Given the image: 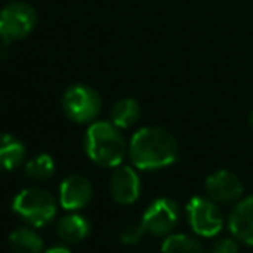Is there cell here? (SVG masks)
I'll return each instance as SVG.
<instances>
[{
  "instance_id": "cell-1",
  "label": "cell",
  "mask_w": 253,
  "mask_h": 253,
  "mask_svg": "<svg viewBox=\"0 0 253 253\" xmlns=\"http://www.w3.org/2000/svg\"><path fill=\"white\" fill-rule=\"evenodd\" d=\"M128 155L137 169L156 170L172 165L177 160L179 148L170 132L160 126H146L132 135Z\"/></svg>"
},
{
  "instance_id": "cell-2",
  "label": "cell",
  "mask_w": 253,
  "mask_h": 253,
  "mask_svg": "<svg viewBox=\"0 0 253 253\" xmlns=\"http://www.w3.org/2000/svg\"><path fill=\"white\" fill-rule=\"evenodd\" d=\"M85 151L101 167H120L126 153V144L118 126L109 122H95L85 134Z\"/></svg>"
},
{
  "instance_id": "cell-3",
  "label": "cell",
  "mask_w": 253,
  "mask_h": 253,
  "mask_svg": "<svg viewBox=\"0 0 253 253\" xmlns=\"http://www.w3.org/2000/svg\"><path fill=\"white\" fill-rule=\"evenodd\" d=\"M12 210L30 225L42 227L56 217L57 207L49 191L40 187H28L16 194L12 201Z\"/></svg>"
},
{
  "instance_id": "cell-4",
  "label": "cell",
  "mask_w": 253,
  "mask_h": 253,
  "mask_svg": "<svg viewBox=\"0 0 253 253\" xmlns=\"http://www.w3.org/2000/svg\"><path fill=\"white\" fill-rule=\"evenodd\" d=\"M37 25V11L26 2H11L0 11V39L4 42H18L33 32Z\"/></svg>"
},
{
  "instance_id": "cell-5",
  "label": "cell",
  "mask_w": 253,
  "mask_h": 253,
  "mask_svg": "<svg viewBox=\"0 0 253 253\" xmlns=\"http://www.w3.org/2000/svg\"><path fill=\"white\" fill-rule=\"evenodd\" d=\"M63 109L73 122L88 123L101 111V97L88 85H73L64 92Z\"/></svg>"
},
{
  "instance_id": "cell-6",
  "label": "cell",
  "mask_w": 253,
  "mask_h": 253,
  "mask_svg": "<svg viewBox=\"0 0 253 253\" xmlns=\"http://www.w3.org/2000/svg\"><path fill=\"white\" fill-rule=\"evenodd\" d=\"M187 218L196 234L203 238L217 236L222 231L224 217H222L218 207L211 200L201 196H194L187 203Z\"/></svg>"
},
{
  "instance_id": "cell-7",
  "label": "cell",
  "mask_w": 253,
  "mask_h": 253,
  "mask_svg": "<svg viewBox=\"0 0 253 253\" xmlns=\"http://www.w3.org/2000/svg\"><path fill=\"white\" fill-rule=\"evenodd\" d=\"M141 222L146 232H151L153 236L170 234L179 222V205L170 198H158L148 207Z\"/></svg>"
},
{
  "instance_id": "cell-8",
  "label": "cell",
  "mask_w": 253,
  "mask_h": 253,
  "mask_svg": "<svg viewBox=\"0 0 253 253\" xmlns=\"http://www.w3.org/2000/svg\"><path fill=\"white\" fill-rule=\"evenodd\" d=\"M109 193L120 205H132L141 194V179L132 167H118L109 179Z\"/></svg>"
},
{
  "instance_id": "cell-9",
  "label": "cell",
  "mask_w": 253,
  "mask_h": 253,
  "mask_svg": "<svg viewBox=\"0 0 253 253\" xmlns=\"http://www.w3.org/2000/svg\"><path fill=\"white\" fill-rule=\"evenodd\" d=\"M205 189L210 200L218 203H231L243 194V182L229 170H218L205 180Z\"/></svg>"
},
{
  "instance_id": "cell-10",
  "label": "cell",
  "mask_w": 253,
  "mask_h": 253,
  "mask_svg": "<svg viewBox=\"0 0 253 253\" xmlns=\"http://www.w3.org/2000/svg\"><path fill=\"white\" fill-rule=\"evenodd\" d=\"M92 200V184L84 175H70L59 187V201L64 210H82Z\"/></svg>"
},
{
  "instance_id": "cell-11",
  "label": "cell",
  "mask_w": 253,
  "mask_h": 253,
  "mask_svg": "<svg viewBox=\"0 0 253 253\" xmlns=\"http://www.w3.org/2000/svg\"><path fill=\"white\" fill-rule=\"evenodd\" d=\"M229 229L239 241L253 246V196L239 201L229 215Z\"/></svg>"
},
{
  "instance_id": "cell-12",
  "label": "cell",
  "mask_w": 253,
  "mask_h": 253,
  "mask_svg": "<svg viewBox=\"0 0 253 253\" xmlns=\"http://www.w3.org/2000/svg\"><path fill=\"white\" fill-rule=\"evenodd\" d=\"M26 149L25 144L16 135L0 134V170L9 172L25 162Z\"/></svg>"
},
{
  "instance_id": "cell-13",
  "label": "cell",
  "mask_w": 253,
  "mask_h": 253,
  "mask_svg": "<svg viewBox=\"0 0 253 253\" xmlns=\"http://www.w3.org/2000/svg\"><path fill=\"white\" fill-rule=\"evenodd\" d=\"M57 236L66 243H78L85 239L90 232V222L78 213L64 215L59 222H57Z\"/></svg>"
},
{
  "instance_id": "cell-14",
  "label": "cell",
  "mask_w": 253,
  "mask_h": 253,
  "mask_svg": "<svg viewBox=\"0 0 253 253\" xmlns=\"http://www.w3.org/2000/svg\"><path fill=\"white\" fill-rule=\"evenodd\" d=\"M11 248L14 253H42L43 241L37 231L30 227H19L11 232L9 236Z\"/></svg>"
},
{
  "instance_id": "cell-15",
  "label": "cell",
  "mask_w": 253,
  "mask_h": 253,
  "mask_svg": "<svg viewBox=\"0 0 253 253\" xmlns=\"http://www.w3.org/2000/svg\"><path fill=\"white\" fill-rule=\"evenodd\" d=\"M141 115L137 101L134 99H120L111 108V122L118 128H130Z\"/></svg>"
},
{
  "instance_id": "cell-16",
  "label": "cell",
  "mask_w": 253,
  "mask_h": 253,
  "mask_svg": "<svg viewBox=\"0 0 253 253\" xmlns=\"http://www.w3.org/2000/svg\"><path fill=\"white\" fill-rule=\"evenodd\" d=\"M162 253H205L200 241L186 234H172L163 241Z\"/></svg>"
},
{
  "instance_id": "cell-17",
  "label": "cell",
  "mask_w": 253,
  "mask_h": 253,
  "mask_svg": "<svg viewBox=\"0 0 253 253\" xmlns=\"http://www.w3.org/2000/svg\"><path fill=\"white\" fill-rule=\"evenodd\" d=\"M56 163L50 155H37L25 165V172L33 180H47L54 175Z\"/></svg>"
},
{
  "instance_id": "cell-18",
  "label": "cell",
  "mask_w": 253,
  "mask_h": 253,
  "mask_svg": "<svg viewBox=\"0 0 253 253\" xmlns=\"http://www.w3.org/2000/svg\"><path fill=\"white\" fill-rule=\"evenodd\" d=\"M144 232H146V229H144V225H142V222H139V224H130L122 231L120 239H122L123 245H135L137 241H141Z\"/></svg>"
},
{
  "instance_id": "cell-19",
  "label": "cell",
  "mask_w": 253,
  "mask_h": 253,
  "mask_svg": "<svg viewBox=\"0 0 253 253\" xmlns=\"http://www.w3.org/2000/svg\"><path fill=\"white\" fill-rule=\"evenodd\" d=\"M208 253H238V245L232 239H218L211 245Z\"/></svg>"
},
{
  "instance_id": "cell-20",
  "label": "cell",
  "mask_w": 253,
  "mask_h": 253,
  "mask_svg": "<svg viewBox=\"0 0 253 253\" xmlns=\"http://www.w3.org/2000/svg\"><path fill=\"white\" fill-rule=\"evenodd\" d=\"M45 253H71V250L68 246L57 245V246H50L49 250H45Z\"/></svg>"
},
{
  "instance_id": "cell-21",
  "label": "cell",
  "mask_w": 253,
  "mask_h": 253,
  "mask_svg": "<svg viewBox=\"0 0 253 253\" xmlns=\"http://www.w3.org/2000/svg\"><path fill=\"white\" fill-rule=\"evenodd\" d=\"M248 123H250V128L253 130V109H252V113H250V118H248Z\"/></svg>"
}]
</instances>
